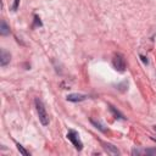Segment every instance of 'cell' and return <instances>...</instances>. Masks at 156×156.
Returning <instances> with one entry per match:
<instances>
[{"label": "cell", "instance_id": "1", "mask_svg": "<svg viewBox=\"0 0 156 156\" xmlns=\"http://www.w3.org/2000/svg\"><path fill=\"white\" fill-rule=\"evenodd\" d=\"M34 104H35V108H37V112H38V117H39L40 123L43 126H48L49 122H50V119H49V115H48V112L45 110V106H44L43 101L39 98H37L34 100Z\"/></svg>", "mask_w": 156, "mask_h": 156}, {"label": "cell", "instance_id": "2", "mask_svg": "<svg viewBox=\"0 0 156 156\" xmlns=\"http://www.w3.org/2000/svg\"><path fill=\"white\" fill-rule=\"evenodd\" d=\"M67 139L73 144V146H74L78 151H80V150L83 149V143H82V140L79 139V135H78V133H77L76 130H73V129L68 130V133H67Z\"/></svg>", "mask_w": 156, "mask_h": 156}, {"label": "cell", "instance_id": "3", "mask_svg": "<svg viewBox=\"0 0 156 156\" xmlns=\"http://www.w3.org/2000/svg\"><path fill=\"white\" fill-rule=\"evenodd\" d=\"M112 65H113L115 69L121 72V73H123L126 71V61H124L122 55H118V54L115 55L113 58H112Z\"/></svg>", "mask_w": 156, "mask_h": 156}, {"label": "cell", "instance_id": "4", "mask_svg": "<svg viewBox=\"0 0 156 156\" xmlns=\"http://www.w3.org/2000/svg\"><path fill=\"white\" fill-rule=\"evenodd\" d=\"M10 60H11L10 52H7L5 49H2L1 50V54H0V65L4 67V66H6L10 62Z\"/></svg>", "mask_w": 156, "mask_h": 156}, {"label": "cell", "instance_id": "5", "mask_svg": "<svg viewBox=\"0 0 156 156\" xmlns=\"http://www.w3.org/2000/svg\"><path fill=\"white\" fill-rule=\"evenodd\" d=\"M88 96L84 94H69L67 95V101H72V102H78V101H83L85 100Z\"/></svg>", "mask_w": 156, "mask_h": 156}, {"label": "cell", "instance_id": "6", "mask_svg": "<svg viewBox=\"0 0 156 156\" xmlns=\"http://www.w3.org/2000/svg\"><path fill=\"white\" fill-rule=\"evenodd\" d=\"M102 147L105 149V151H106V152H108V154H111V155H119V151H118V149H117L116 146L111 145V144H106V143H102Z\"/></svg>", "mask_w": 156, "mask_h": 156}, {"label": "cell", "instance_id": "7", "mask_svg": "<svg viewBox=\"0 0 156 156\" xmlns=\"http://www.w3.org/2000/svg\"><path fill=\"white\" fill-rule=\"evenodd\" d=\"M0 34L1 35H9L10 34V27L6 24L5 21H1V23H0Z\"/></svg>", "mask_w": 156, "mask_h": 156}, {"label": "cell", "instance_id": "8", "mask_svg": "<svg viewBox=\"0 0 156 156\" xmlns=\"http://www.w3.org/2000/svg\"><path fill=\"white\" fill-rule=\"evenodd\" d=\"M90 122H91V123H93L98 129H100L101 132H104V133H106V132H107V130H106V128H104V126H102L100 122H98V121H95V119H93V118H90Z\"/></svg>", "mask_w": 156, "mask_h": 156}, {"label": "cell", "instance_id": "9", "mask_svg": "<svg viewBox=\"0 0 156 156\" xmlns=\"http://www.w3.org/2000/svg\"><path fill=\"white\" fill-rule=\"evenodd\" d=\"M110 111H111V112L115 115V117H116V118H121V119H124V117H123V116H122V115H121V113H119V112H118V111H117V110H116L113 106H111V105H110Z\"/></svg>", "mask_w": 156, "mask_h": 156}, {"label": "cell", "instance_id": "10", "mask_svg": "<svg viewBox=\"0 0 156 156\" xmlns=\"http://www.w3.org/2000/svg\"><path fill=\"white\" fill-rule=\"evenodd\" d=\"M17 150H18L22 155H24V156H29V152H28V151H26V150L23 149V146H22V145H20V144H17Z\"/></svg>", "mask_w": 156, "mask_h": 156}, {"label": "cell", "instance_id": "11", "mask_svg": "<svg viewBox=\"0 0 156 156\" xmlns=\"http://www.w3.org/2000/svg\"><path fill=\"white\" fill-rule=\"evenodd\" d=\"M35 26L41 27V22H40V18H39L38 16H34V24H33V28H34Z\"/></svg>", "mask_w": 156, "mask_h": 156}, {"label": "cell", "instance_id": "12", "mask_svg": "<svg viewBox=\"0 0 156 156\" xmlns=\"http://www.w3.org/2000/svg\"><path fill=\"white\" fill-rule=\"evenodd\" d=\"M144 154H146V155H156V149H146V150H144Z\"/></svg>", "mask_w": 156, "mask_h": 156}, {"label": "cell", "instance_id": "13", "mask_svg": "<svg viewBox=\"0 0 156 156\" xmlns=\"http://www.w3.org/2000/svg\"><path fill=\"white\" fill-rule=\"evenodd\" d=\"M18 4H20V0H15L13 5L11 6V10H12V11H16V10H17V7H18Z\"/></svg>", "mask_w": 156, "mask_h": 156}, {"label": "cell", "instance_id": "14", "mask_svg": "<svg viewBox=\"0 0 156 156\" xmlns=\"http://www.w3.org/2000/svg\"><path fill=\"white\" fill-rule=\"evenodd\" d=\"M140 57H141V60H143V61H144V62H145V63H147V60H146V58H145V57H144V56H140Z\"/></svg>", "mask_w": 156, "mask_h": 156}, {"label": "cell", "instance_id": "15", "mask_svg": "<svg viewBox=\"0 0 156 156\" xmlns=\"http://www.w3.org/2000/svg\"><path fill=\"white\" fill-rule=\"evenodd\" d=\"M154 130H155V132H156V126H154Z\"/></svg>", "mask_w": 156, "mask_h": 156}]
</instances>
